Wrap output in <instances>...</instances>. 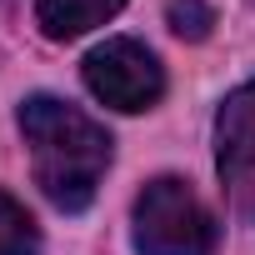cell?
Returning a JSON list of instances; mask_svg holds the SVG:
<instances>
[{
	"mask_svg": "<svg viewBox=\"0 0 255 255\" xmlns=\"http://www.w3.org/2000/svg\"><path fill=\"white\" fill-rule=\"evenodd\" d=\"M250 5H255V0H250Z\"/></svg>",
	"mask_w": 255,
	"mask_h": 255,
	"instance_id": "obj_8",
	"label": "cell"
},
{
	"mask_svg": "<svg viewBox=\"0 0 255 255\" xmlns=\"http://www.w3.org/2000/svg\"><path fill=\"white\" fill-rule=\"evenodd\" d=\"M215 170L230 205L255 220V80L230 90L215 115Z\"/></svg>",
	"mask_w": 255,
	"mask_h": 255,
	"instance_id": "obj_4",
	"label": "cell"
},
{
	"mask_svg": "<svg viewBox=\"0 0 255 255\" xmlns=\"http://www.w3.org/2000/svg\"><path fill=\"white\" fill-rule=\"evenodd\" d=\"M20 135L30 145L35 185L55 210H85L110 170L105 125L55 95H30L20 105Z\"/></svg>",
	"mask_w": 255,
	"mask_h": 255,
	"instance_id": "obj_1",
	"label": "cell"
},
{
	"mask_svg": "<svg viewBox=\"0 0 255 255\" xmlns=\"http://www.w3.org/2000/svg\"><path fill=\"white\" fill-rule=\"evenodd\" d=\"M85 85L100 105L110 110H125V115H135V110H150L160 95H165V70L155 60V50H145L140 40H105L85 55Z\"/></svg>",
	"mask_w": 255,
	"mask_h": 255,
	"instance_id": "obj_3",
	"label": "cell"
},
{
	"mask_svg": "<svg viewBox=\"0 0 255 255\" xmlns=\"http://www.w3.org/2000/svg\"><path fill=\"white\" fill-rule=\"evenodd\" d=\"M165 20L180 40H205L210 25H215V10L205 5V0H170L165 5Z\"/></svg>",
	"mask_w": 255,
	"mask_h": 255,
	"instance_id": "obj_7",
	"label": "cell"
},
{
	"mask_svg": "<svg viewBox=\"0 0 255 255\" xmlns=\"http://www.w3.org/2000/svg\"><path fill=\"white\" fill-rule=\"evenodd\" d=\"M120 10H125V0H35V20L50 40H75Z\"/></svg>",
	"mask_w": 255,
	"mask_h": 255,
	"instance_id": "obj_5",
	"label": "cell"
},
{
	"mask_svg": "<svg viewBox=\"0 0 255 255\" xmlns=\"http://www.w3.org/2000/svg\"><path fill=\"white\" fill-rule=\"evenodd\" d=\"M135 250L140 255H210L215 250V220L185 180L160 175L135 195Z\"/></svg>",
	"mask_w": 255,
	"mask_h": 255,
	"instance_id": "obj_2",
	"label": "cell"
},
{
	"mask_svg": "<svg viewBox=\"0 0 255 255\" xmlns=\"http://www.w3.org/2000/svg\"><path fill=\"white\" fill-rule=\"evenodd\" d=\"M0 255H40V230L20 200L0 190Z\"/></svg>",
	"mask_w": 255,
	"mask_h": 255,
	"instance_id": "obj_6",
	"label": "cell"
}]
</instances>
